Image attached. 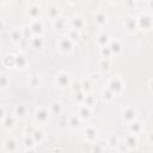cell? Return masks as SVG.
I'll return each instance as SVG.
<instances>
[{"label": "cell", "instance_id": "obj_1", "mask_svg": "<svg viewBox=\"0 0 153 153\" xmlns=\"http://www.w3.org/2000/svg\"><path fill=\"white\" fill-rule=\"evenodd\" d=\"M51 111H50V108L48 106H44V105H38L35 111H33V122L38 126V127H42L44 124H47L50 120V116H51Z\"/></svg>", "mask_w": 153, "mask_h": 153}, {"label": "cell", "instance_id": "obj_2", "mask_svg": "<svg viewBox=\"0 0 153 153\" xmlns=\"http://www.w3.org/2000/svg\"><path fill=\"white\" fill-rule=\"evenodd\" d=\"M106 86L112 91V93L115 94V97H118L123 93L124 87H126V81L121 75H111L108 81H106Z\"/></svg>", "mask_w": 153, "mask_h": 153}, {"label": "cell", "instance_id": "obj_3", "mask_svg": "<svg viewBox=\"0 0 153 153\" xmlns=\"http://www.w3.org/2000/svg\"><path fill=\"white\" fill-rule=\"evenodd\" d=\"M73 80H72V76L68 72L66 71H60L55 74L54 76V85L56 88H60V90H66V88H71V85H72Z\"/></svg>", "mask_w": 153, "mask_h": 153}, {"label": "cell", "instance_id": "obj_4", "mask_svg": "<svg viewBox=\"0 0 153 153\" xmlns=\"http://www.w3.org/2000/svg\"><path fill=\"white\" fill-rule=\"evenodd\" d=\"M74 45L75 43L71 38H68L67 35L60 36L59 39L56 41V48L61 55H71L74 50Z\"/></svg>", "mask_w": 153, "mask_h": 153}, {"label": "cell", "instance_id": "obj_5", "mask_svg": "<svg viewBox=\"0 0 153 153\" xmlns=\"http://www.w3.org/2000/svg\"><path fill=\"white\" fill-rule=\"evenodd\" d=\"M137 27L140 31L148 32L153 29V14L149 12H141L137 17Z\"/></svg>", "mask_w": 153, "mask_h": 153}, {"label": "cell", "instance_id": "obj_6", "mask_svg": "<svg viewBox=\"0 0 153 153\" xmlns=\"http://www.w3.org/2000/svg\"><path fill=\"white\" fill-rule=\"evenodd\" d=\"M42 13H43V8H42L41 4L36 2V1H30L25 8V16L29 19V22L41 19Z\"/></svg>", "mask_w": 153, "mask_h": 153}, {"label": "cell", "instance_id": "obj_7", "mask_svg": "<svg viewBox=\"0 0 153 153\" xmlns=\"http://www.w3.org/2000/svg\"><path fill=\"white\" fill-rule=\"evenodd\" d=\"M121 118L126 124L139 118V111L134 105H124L121 108Z\"/></svg>", "mask_w": 153, "mask_h": 153}, {"label": "cell", "instance_id": "obj_8", "mask_svg": "<svg viewBox=\"0 0 153 153\" xmlns=\"http://www.w3.org/2000/svg\"><path fill=\"white\" fill-rule=\"evenodd\" d=\"M1 146L6 153H17L19 151V140L16 136L8 135L2 140Z\"/></svg>", "mask_w": 153, "mask_h": 153}, {"label": "cell", "instance_id": "obj_9", "mask_svg": "<svg viewBox=\"0 0 153 153\" xmlns=\"http://www.w3.org/2000/svg\"><path fill=\"white\" fill-rule=\"evenodd\" d=\"M123 29L126 30L127 33L129 35H134L139 31V27H137V20H136V17L131 16V14H128L124 17V20H123Z\"/></svg>", "mask_w": 153, "mask_h": 153}, {"label": "cell", "instance_id": "obj_10", "mask_svg": "<svg viewBox=\"0 0 153 153\" xmlns=\"http://www.w3.org/2000/svg\"><path fill=\"white\" fill-rule=\"evenodd\" d=\"M82 135H84V139L88 142V143H94L97 137H98V130L96 127L93 126H85L84 129H82Z\"/></svg>", "mask_w": 153, "mask_h": 153}, {"label": "cell", "instance_id": "obj_11", "mask_svg": "<svg viewBox=\"0 0 153 153\" xmlns=\"http://www.w3.org/2000/svg\"><path fill=\"white\" fill-rule=\"evenodd\" d=\"M122 140L126 142V145L128 146V148H129L130 151L137 149V147H139V136H137L136 134H133V133L127 131V133L124 134V136H123Z\"/></svg>", "mask_w": 153, "mask_h": 153}, {"label": "cell", "instance_id": "obj_12", "mask_svg": "<svg viewBox=\"0 0 153 153\" xmlns=\"http://www.w3.org/2000/svg\"><path fill=\"white\" fill-rule=\"evenodd\" d=\"M86 26V20L81 14H74L69 20V27L75 29L78 31L84 30Z\"/></svg>", "mask_w": 153, "mask_h": 153}, {"label": "cell", "instance_id": "obj_13", "mask_svg": "<svg viewBox=\"0 0 153 153\" xmlns=\"http://www.w3.org/2000/svg\"><path fill=\"white\" fill-rule=\"evenodd\" d=\"M45 45V41H44V37L43 36H33L31 38V41L29 42V47L31 50L38 53V51H42L43 48Z\"/></svg>", "mask_w": 153, "mask_h": 153}, {"label": "cell", "instance_id": "obj_14", "mask_svg": "<svg viewBox=\"0 0 153 153\" xmlns=\"http://www.w3.org/2000/svg\"><path fill=\"white\" fill-rule=\"evenodd\" d=\"M47 16L51 22H54L55 19L61 17V7H60V5L56 4V2H50L48 5V8H47Z\"/></svg>", "mask_w": 153, "mask_h": 153}, {"label": "cell", "instance_id": "obj_15", "mask_svg": "<svg viewBox=\"0 0 153 153\" xmlns=\"http://www.w3.org/2000/svg\"><path fill=\"white\" fill-rule=\"evenodd\" d=\"M29 26L32 31L33 36H43L45 32V26L44 23L38 19V20H33V22H29Z\"/></svg>", "mask_w": 153, "mask_h": 153}, {"label": "cell", "instance_id": "obj_16", "mask_svg": "<svg viewBox=\"0 0 153 153\" xmlns=\"http://www.w3.org/2000/svg\"><path fill=\"white\" fill-rule=\"evenodd\" d=\"M17 121H18V118L13 115V112H8L2 120H1V127H2V129H5V130H12L14 127H16V123H17Z\"/></svg>", "mask_w": 153, "mask_h": 153}, {"label": "cell", "instance_id": "obj_17", "mask_svg": "<svg viewBox=\"0 0 153 153\" xmlns=\"http://www.w3.org/2000/svg\"><path fill=\"white\" fill-rule=\"evenodd\" d=\"M93 20H94V24L99 27L104 26L108 24V20H109V16L108 13L104 11V10H98L96 11L94 16H93Z\"/></svg>", "mask_w": 153, "mask_h": 153}, {"label": "cell", "instance_id": "obj_18", "mask_svg": "<svg viewBox=\"0 0 153 153\" xmlns=\"http://www.w3.org/2000/svg\"><path fill=\"white\" fill-rule=\"evenodd\" d=\"M76 112H78V115L80 116V118L86 122V121H90V120L92 118L93 110H92V108H90V106H87V105H85V104H80V105H78Z\"/></svg>", "mask_w": 153, "mask_h": 153}, {"label": "cell", "instance_id": "obj_19", "mask_svg": "<svg viewBox=\"0 0 153 153\" xmlns=\"http://www.w3.org/2000/svg\"><path fill=\"white\" fill-rule=\"evenodd\" d=\"M82 120L78 115V112H71L68 115V128L71 130H78L81 126Z\"/></svg>", "mask_w": 153, "mask_h": 153}, {"label": "cell", "instance_id": "obj_20", "mask_svg": "<svg viewBox=\"0 0 153 153\" xmlns=\"http://www.w3.org/2000/svg\"><path fill=\"white\" fill-rule=\"evenodd\" d=\"M27 86L31 90H38L42 86V76L38 73H32L27 78Z\"/></svg>", "mask_w": 153, "mask_h": 153}, {"label": "cell", "instance_id": "obj_21", "mask_svg": "<svg viewBox=\"0 0 153 153\" xmlns=\"http://www.w3.org/2000/svg\"><path fill=\"white\" fill-rule=\"evenodd\" d=\"M8 37H10V39H11V42H12L13 44H16V45H18V44L24 39L22 29H19V27H12V29L8 31Z\"/></svg>", "mask_w": 153, "mask_h": 153}, {"label": "cell", "instance_id": "obj_22", "mask_svg": "<svg viewBox=\"0 0 153 153\" xmlns=\"http://www.w3.org/2000/svg\"><path fill=\"white\" fill-rule=\"evenodd\" d=\"M27 66H29V60H27L26 55L22 51L17 53L16 54V68H18L20 71H24V69L27 68Z\"/></svg>", "mask_w": 153, "mask_h": 153}, {"label": "cell", "instance_id": "obj_23", "mask_svg": "<svg viewBox=\"0 0 153 153\" xmlns=\"http://www.w3.org/2000/svg\"><path fill=\"white\" fill-rule=\"evenodd\" d=\"M110 41H111V37H110V35L106 33V32H99V33H97L96 37H94V42H96V44H97L99 48L109 45V44H110Z\"/></svg>", "mask_w": 153, "mask_h": 153}, {"label": "cell", "instance_id": "obj_24", "mask_svg": "<svg viewBox=\"0 0 153 153\" xmlns=\"http://www.w3.org/2000/svg\"><path fill=\"white\" fill-rule=\"evenodd\" d=\"M12 112H13V115L18 118V121H19V120H23V118H25L26 115H27V106H26L25 104H23V103L17 104V105H14Z\"/></svg>", "mask_w": 153, "mask_h": 153}, {"label": "cell", "instance_id": "obj_25", "mask_svg": "<svg viewBox=\"0 0 153 153\" xmlns=\"http://www.w3.org/2000/svg\"><path fill=\"white\" fill-rule=\"evenodd\" d=\"M109 48L111 49L112 56H118V55L122 53V50H123L122 42H121L118 38H111L110 44H109Z\"/></svg>", "mask_w": 153, "mask_h": 153}, {"label": "cell", "instance_id": "obj_26", "mask_svg": "<svg viewBox=\"0 0 153 153\" xmlns=\"http://www.w3.org/2000/svg\"><path fill=\"white\" fill-rule=\"evenodd\" d=\"M1 63L6 68H16V54L12 53L5 54L1 59Z\"/></svg>", "mask_w": 153, "mask_h": 153}, {"label": "cell", "instance_id": "obj_27", "mask_svg": "<svg viewBox=\"0 0 153 153\" xmlns=\"http://www.w3.org/2000/svg\"><path fill=\"white\" fill-rule=\"evenodd\" d=\"M120 141H121V139L118 137V135L116 133H109L106 136V140H105V142H106L105 145L111 149H116Z\"/></svg>", "mask_w": 153, "mask_h": 153}, {"label": "cell", "instance_id": "obj_28", "mask_svg": "<svg viewBox=\"0 0 153 153\" xmlns=\"http://www.w3.org/2000/svg\"><path fill=\"white\" fill-rule=\"evenodd\" d=\"M127 128H128V131L129 133H133V134H136L137 135V134H140L143 130V123H142V121H140L137 118V120L133 121L131 123L127 124Z\"/></svg>", "mask_w": 153, "mask_h": 153}, {"label": "cell", "instance_id": "obj_29", "mask_svg": "<svg viewBox=\"0 0 153 153\" xmlns=\"http://www.w3.org/2000/svg\"><path fill=\"white\" fill-rule=\"evenodd\" d=\"M50 111L53 115L55 116H61L65 114V106H63V103L60 102V100H54L51 104H50Z\"/></svg>", "mask_w": 153, "mask_h": 153}, {"label": "cell", "instance_id": "obj_30", "mask_svg": "<svg viewBox=\"0 0 153 153\" xmlns=\"http://www.w3.org/2000/svg\"><path fill=\"white\" fill-rule=\"evenodd\" d=\"M80 84H81V91L85 93V94H88V93H92V90H93V82L90 80L88 76H84L80 79Z\"/></svg>", "mask_w": 153, "mask_h": 153}, {"label": "cell", "instance_id": "obj_31", "mask_svg": "<svg viewBox=\"0 0 153 153\" xmlns=\"http://www.w3.org/2000/svg\"><path fill=\"white\" fill-rule=\"evenodd\" d=\"M53 26H54V29L57 30V31H66V32H67V30L69 29V27H67V20H66L62 16L59 17L57 19H55V20L53 22Z\"/></svg>", "mask_w": 153, "mask_h": 153}, {"label": "cell", "instance_id": "obj_32", "mask_svg": "<svg viewBox=\"0 0 153 153\" xmlns=\"http://www.w3.org/2000/svg\"><path fill=\"white\" fill-rule=\"evenodd\" d=\"M20 143L23 145V147L25 148V149H29V148H35L36 147V142H35V140L32 139V136L31 135H26V134H23V137H22V140H20Z\"/></svg>", "mask_w": 153, "mask_h": 153}, {"label": "cell", "instance_id": "obj_33", "mask_svg": "<svg viewBox=\"0 0 153 153\" xmlns=\"http://www.w3.org/2000/svg\"><path fill=\"white\" fill-rule=\"evenodd\" d=\"M98 67L100 69V72L103 73H109L112 68V62L111 59H100L98 62Z\"/></svg>", "mask_w": 153, "mask_h": 153}, {"label": "cell", "instance_id": "obj_34", "mask_svg": "<svg viewBox=\"0 0 153 153\" xmlns=\"http://www.w3.org/2000/svg\"><path fill=\"white\" fill-rule=\"evenodd\" d=\"M100 97H102V99H103L105 103H109V102H111V100L115 98V94H114L112 91L105 85V86H103L102 90H100Z\"/></svg>", "mask_w": 153, "mask_h": 153}, {"label": "cell", "instance_id": "obj_35", "mask_svg": "<svg viewBox=\"0 0 153 153\" xmlns=\"http://www.w3.org/2000/svg\"><path fill=\"white\" fill-rule=\"evenodd\" d=\"M31 136H32V139L35 140V142H36L37 145H39V143H42L43 140H44V131H43V129H42L41 127H36V129L33 130V133L31 134Z\"/></svg>", "mask_w": 153, "mask_h": 153}, {"label": "cell", "instance_id": "obj_36", "mask_svg": "<svg viewBox=\"0 0 153 153\" xmlns=\"http://www.w3.org/2000/svg\"><path fill=\"white\" fill-rule=\"evenodd\" d=\"M66 35H67V37H68V38H71L74 43H76V42L80 39V37H81L80 31H78V30H75V29H72V27H69V29L67 30Z\"/></svg>", "mask_w": 153, "mask_h": 153}, {"label": "cell", "instance_id": "obj_37", "mask_svg": "<svg viewBox=\"0 0 153 153\" xmlns=\"http://www.w3.org/2000/svg\"><path fill=\"white\" fill-rule=\"evenodd\" d=\"M10 82H11L10 76H8L5 72H1V74H0V88H1L2 91L6 90V88L10 86Z\"/></svg>", "mask_w": 153, "mask_h": 153}, {"label": "cell", "instance_id": "obj_38", "mask_svg": "<svg viewBox=\"0 0 153 153\" xmlns=\"http://www.w3.org/2000/svg\"><path fill=\"white\" fill-rule=\"evenodd\" d=\"M57 127L60 130H65L68 128V115H61L59 116V122H57Z\"/></svg>", "mask_w": 153, "mask_h": 153}, {"label": "cell", "instance_id": "obj_39", "mask_svg": "<svg viewBox=\"0 0 153 153\" xmlns=\"http://www.w3.org/2000/svg\"><path fill=\"white\" fill-rule=\"evenodd\" d=\"M85 96L86 94L82 91H78V92L72 93V99L74 100V103H76L78 105H80V104H82V102L85 99Z\"/></svg>", "mask_w": 153, "mask_h": 153}, {"label": "cell", "instance_id": "obj_40", "mask_svg": "<svg viewBox=\"0 0 153 153\" xmlns=\"http://www.w3.org/2000/svg\"><path fill=\"white\" fill-rule=\"evenodd\" d=\"M20 29H22V32H23V37H24V39H26L27 42H30V41H31V38L33 37V35H32V31H31V29H30L29 24L24 25V26H23V27H20Z\"/></svg>", "mask_w": 153, "mask_h": 153}, {"label": "cell", "instance_id": "obj_41", "mask_svg": "<svg viewBox=\"0 0 153 153\" xmlns=\"http://www.w3.org/2000/svg\"><path fill=\"white\" fill-rule=\"evenodd\" d=\"M99 56L102 59H111L112 57V53H111V49L109 48V45L99 48Z\"/></svg>", "mask_w": 153, "mask_h": 153}, {"label": "cell", "instance_id": "obj_42", "mask_svg": "<svg viewBox=\"0 0 153 153\" xmlns=\"http://www.w3.org/2000/svg\"><path fill=\"white\" fill-rule=\"evenodd\" d=\"M96 103H97V99H96V97H94L92 93L86 94V96H85V99H84V102H82V104H85V105H87V106H90V108H92L93 105H96Z\"/></svg>", "mask_w": 153, "mask_h": 153}, {"label": "cell", "instance_id": "obj_43", "mask_svg": "<svg viewBox=\"0 0 153 153\" xmlns=\"http://www.w3.org/2000/svg\"><path fill=\"white\" fill-rule=\"evenodd\" d=\"M116 149H117V152H118V153H128V152L130 151L123 140H121V141H120V143H118V146H117V148H116Z\"/></svg>", "mask_w": 153, "mask_h": 153}, {"label": "cell", "instance_id": "obj_44", "mask_svg": "<svg viewBox=\"0 0 153 153\" xmlns=\"http://www.w3.org/2000/svg\"><path fill=\"white\" fill-rule=\"evenodd\" d=\"M103 151H104L103 145L96 143V142L92 145V148H91V152H92V153H103Z\"/></svg>", "mask_w": 153, "mask_h": 153}, {"label": "cell", "instance_id": "obj_45", "mask_svg": "<svg viewBox=\"0 0 153 153\" xmlns=\"http://www.w3.org/2000/svg\"><path fill=\"white\" fill-rule=\"evenodd\" d=\"M87 76L90 78V80H91L93 84H96V82H98V81L100 80V74H99V73H96V72L90 73Z\"/></svg>", "mask_w": 153, "mask_h": 153}, {"label": "cell", "instance_id": "obj_46", "mask_svg": "<svg viewBox=\"0 0 153 153\" xmlns=\"http://www.w3.org/2000/svg\"><path fill=\"white\" fill-rule=\"evenodd\" d=\"M71 88H72V93L78 92V91H81V84H80V80H78V81H73L72 85H71Z\"/></svg>", "mask_w": 153, "mask_h": 153}, {"label": "cell", "instance_id": "obj_47", "mask_svg": "<svg viewBox=\"0 0 153 153\" xmlns=\"http://www.w3.org/2000/svg\"><path fill=\"white\" fill-rule=\"evenodd\" d=\"M36 129V126L33 124H27L25 128H24V133L23 134H26V135H31L33 133V130Z\"/></svg>", "mask_w": 153, "mask_h": 153}, {"label": "cell", "instance_id": "obj_48", "mask_svg": "<svg viewBox=\"0 0 153 153\" xmlns=\"http://www.w3.org/2000/svg\"><path fill=\"white\" fill-rule=\"evenodd\" d=\"M146 137H147V142L151 143V145H153V130H149V131L147 133Z\"/></svg>", "mask_w": 153, "mask_h": 153}, {"label": "cell", "instance_id": "obj_49", "mask_svg": "<svg viewBox=\"0 0 153 153\" xmlns=\"http://www.w3.org/2000/svg\"><path fill=\"white\" fill-rule=\"evenodd\" d=\"M8 112H6V110H5V108L4 106H1V109H0V116H1V120L7 115Z\"/></svg>", "mask_w": 153, "mask_h": 153}, {"label": "cell", "instance_id": "obj_50", "mask_svg": "<svg viewBox=\"0 0 153 153\" xmlns=\"http://www.w3.org/2000/svg\"><path fill=\"white\" fill-rule=\"evenodd\" d=\"M148 87H149L151 92L153 93V78H151V79H149V82H148Z\"/></svg>", "mask_w": 153, "mask_h": 153}, {"label": "cell", "instance_id": "obj_51", "mask_svg": "<svg viewBox=\"0 0 153 153\" xmlns=\"http://www.w3.org/2000/svg\"><path fill=\"white\" fill-rule=\"evenodd\" d=\"M24 153H37L35 148H29V149H25Z\"/></svg>", "mask_w": 153, "mask_h": 153}, {"label": "cell", "instance_id": "obj_52", "mask_svg": "<svg viewBox=\"0 0 153 153\" xmlns=\"http://www.w3.org/2000/svg\"><path fill=\"white\" fill-rule=\"evenodd\" d=\"M147 6H148L149 10H153V0H149V1L147 2Z\"/></svg>", "mask_w": 153, "mask_h": 153}, {"label": "cell", "instance_id": "obj_53", "mask_svg": "<svg viewBox=\"0 0 153 153\" xmlns=\"http://www.w3.org/2000/svg\"><path fill=\"white\" fill-rule=\"evenodd\" d=\"M0 30H1V31L5 30V20H4V19H1V26H0Z\"/></svg>", "mask_w": 153, "mask_h": 153}, {"label": "cell", "instance_id": "obj_54", "mask_svg": "<svg viewBox=\"0 0 153 153\" xmlns=\"http://www.w3.org/2000/svg\"><path fill=\"white\" fill-rule=\"evenodd\" d=\"M126 4H127V5H129V6H135V4H136V2H135V1H127Z\"/></svg>", "mask_w": 153, "mask_h": 153}]
</instances>
